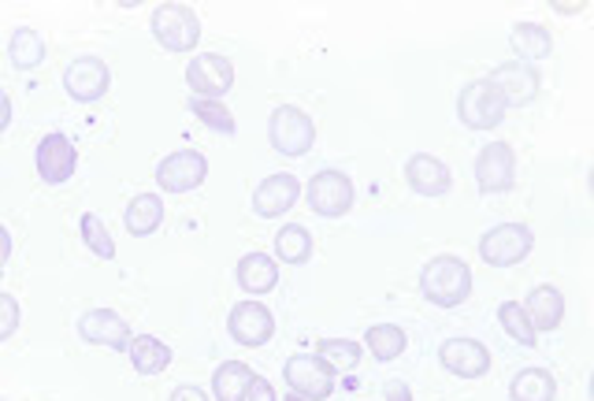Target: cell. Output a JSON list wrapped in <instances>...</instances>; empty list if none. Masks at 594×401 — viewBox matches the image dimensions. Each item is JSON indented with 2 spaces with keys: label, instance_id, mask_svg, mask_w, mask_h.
I'll list each match as a JSON object with an SVG mask.
<instances>
[{
  "label": "cell",
  "instance_id": "cell-18",
  "mask_svg": "<svg viewBox=\"0 0 594 401\" xmlns=\"http://www.w3.org/2000/svg\"><path fill=\"white\" fill-rule=\"evenodd\" d=\"M406 183H409V189H417L420 197H445L453 186V175L439 156L417 153L406 161Z\"/></svg>",
  "mask_w": 594,
  "mask_h": 401
},
{
  "label": "cell",
  "instance_id": "cell-5",
  "mask_svg": "<svg viewBox=\"0 0 594 401\" xmlns=\"http://www.w3.org/2000/svg\"><path fill=\"white\" fill-rule=\"evenodd\" d=\"M532 249H535V235L524 224H498L480 238V257L491 268H516L520 260H528Z\"/></svg>",
  "mask_w": 594,
  "mask_h": 401
},
{
  "label": "cell",
  "instance_id": "cell-9",
  "mask_svg": "<svg viewBox=\"0 0 594 401\" xmlns=\"http://www.w3.org/2000/svg\"><path fill=\"white\" fill-rule=\"evenodd\" d=\"M505 101L498 97L491 82H469L461 93H458V115L469 131H494L498 123L505 120Z\"/></svg>",
  "mask_w": 594,
  "mask_h": 401
},
{
  "label": "cell",
  "instance_id": "cell-20",
  "mask_svg": "<svg viewBox=\"0 0 594 401\" xmlns=\"http://www.w3.org/2000/svg\"><path fill=\"white\" fill-rule=\"evenodd\" d=\"M161 224H164V200L156 194H134L131 205H126V213H123L126 235L148 238V235H156V230H161Z\"/></svg>",
  "mask_w": 594,
  "mask_h": 401
},
{
  "label": "cell",
  "instance_id": "cell-40",
  "mask_svg": "<svg viewBox=\"0 0 594 401\" xmlns=\"http://www.w3.org/2000/svg\"><path fill=\"white\" fill-rule=\"evenodd\" d=\"M0 276H4V268H0Z\"/></svg>",
  "mask_w": 594,
  "mask_h": 401
},
{
  "label": "cell",
  "instance_id": "cell-36",
  "mask_svg": "<svg viewBox=\"0 0 594 401\" xmlns=\"http://www.w3.org/2000/svg\"><path fill=\"white\" fill-rule=\"evenodd\" d=\"M383 394H387V401H412V390L401 383V379H390L383 387Z\"/></svg>",
  "mask_w": 594,
  "mask_h": 401
},
{
  "label": "cell",
  "instance_id": "cell-21",
  "mask_svg": "<svg viewBox=\"0 0 594 401\" xmlns=\"http://www.w3.org/2000/svg\"><path fill=\"white\" fill-rule=\"evenodd\" d=\"M524 312L535 331H557L561 320H565V298H561L557 287H535L528 294Z\"/></svg>",
  "mask_w": 594,
  "mask_h": 401
},
{
  "label": "cell",
  "instance_id": "cell-27",
  "mask_svg": "<svg viewBox=\"0 0 594 401\" xmlns=\"http://www.w3.org/2000/svg\"><path fill=\"white\" fill-rule=\"evenodd\" d=\"M365 346L371 350L376 361H398V357L406 353L409 339L398 323H371L365 331Z\"/></svg>",
  "mask_w": 594,
  "mask_h": 401
},
{
  "label": "cell",
  "instance_id": "cell-8",
  "mask_svg": "<svg viewBox=\"0 0 594 401\" xmlns=\"http://www.w3.org/2000/svg\"><path fill=\"white\" fill-rule=\"evenodd\" d=\"M480 194H505L516 183V153L505 142H487L472 164Z\"/></svg>",
  "mask_w": 594,
  "mask_h": 401
},
{
  "label": "cell",
  "instance_id": "cell-12",
  "mask_svg": "<svg viewBox=\"0 0 594 401\" xmlns=\"http://www.w3.org/2000/svg\"><path fill=\"white\" fill-rule=\"evenodd\" d=\"M79 339L90 346H104V350H131V323L123 320L115 309H90L79 316Z\"/></svg>",
  "mask_w": 594,
  "mask_h": 401
},
{
  "label": "cell",
  "instance_id": "cell-14",
  "mask_svg": "<svg viewBox=\"0 0 594 401\" xmlns=\"http://www.w3.org/2000/svg\"><path fill=\"white\" fill-rule=\"evenodd\" d=\"M494 86L498 97L505 101V109H524V104H532L539 97V71L532 63H502V68L491 71V79H487Z\"/></svg>",
  "mask_w": 594,
  "mask_h": 401
},
{
  "label": "cell",
  "instance_id": "cell-3",
  "mask_svg": "<svg viewBox=\"0 0 594 401\" xmlns=\"http://www.w3.org/2000/svg\"><path fill=\"white\" fill-rule=\"evenodd\" d=\"M268 138L279 156H305L316 145V123L305 109L279 104L268 120Z\"/></svg>",
  "mask_w": 594,
  "mask_h": 401
},
{
  "label": "cell",
  "instance_id": "cell-4",
  "mask_svg": "<svg viewBox=\"0 0 594 401\" xmlns=\"http://www.w3.org/2000/svg\"><path fill=\"white\" fill-rule=\"evenodd\" d=\"M305 200H309L313 213L324 216V219L346 216L349 208H354V200H357L354 178H349L346 172H335V167H327V172H316L309 178V186H305Z\"/></svg>",
  "mask_w": 594,
  "mask_h": 401
},
{
  "label": "cell",
  "instance_id": "cell-39",
  "mask_svg": "<svg viewBox=\"0 0 594 401\" xmlns=\"http://www.w3.org/2000/svg\"><path fill=\"white\" fill-rule=\"evenodd\" d=\"M286 401H305V398H297V394H290V398H286Z\"/></svg>",
  "mask_w": 594,
  "mask_h": 401
},
{
  "label": "cell",
  "instance_id": "cell-23",
  "mask_svg": "<svg viewBox=\"0 0 594 401\" xmlns=\"http://www.w3.org/2000/svg\"><path fill=\"white\" fill-rule=\"evenodd\" d=\"M131 364L137 376H161L167 364H172V346L153 339V335H137L131 339Z\"/></svg>",
  "mask_w": 594,
  "mask_h": 401
},
{
  "label": "cell",
  "instance_id": "cell-30",
  "mask_svg": "<svg viewBox=\"0 0 594 401\" xmlns=\"http://www.w3.org/2000/svg\"><path fill=\"white\" fill-rule=\"evenodd\" d=\"M316 357H320L331 372H354V368L360 364V346L349 342V339H324Z\"/></svg>",
  "mask_w": 594,
  "mask_h": 401
},
{
  "label": "cell",
  "instance_id": "cell-34",
  "mask_svg": "<svg viewBox=\"0 0 594 401\" xmlns=\"http://www.w3.org/2000/svg\"><path fill=\"white\" fill-rule=\"evenodd\" d=\"M246 401H275V390H272V383L264 376H253V383H249V394H246Z\"/></svg>",
  "mask_w": 594,
  "mask_h": 401
},
{
  "label": "cell",
  "instance_id": "cell-29",
  "mask_svg": "<svg viewBox=\"0 0 594 401\" xmlns=\"http://www.w3.org/2000/svg\"><path fill=\"white\" fill-rule=\"evenodd\" d=\"M498 323H502V331L516 346H524V350H535L539 331L532 327V320H528V312H524V305H520V301H505L502 309H498Z\"/></svg>",
  "mask_w": 594,
  "mask_h": 401
},
{
  "label": "cell",
  "instance_id": "cell-13",
  "mask_svg": "<svg viewBox=\"0 0 594 401\" xmlns=\"http://www.w3.org/2000/svg\"><path fill=\"white\" fill-rule=\"evenodd\" d=\"M227 331L238 346H249V350H260V346L272 342L275 335V316L268 312V305L260 301H242L227 316Z\"/></svg>",
  "mask_w": 594,
  "mask_h": 401
},
{
  "label": "cell",
  "instance_id": "cell-25",
  "mask_svg": "<svg viewBox=\"0 0 594 401\" xmlns=\"http://www.w3.org/2000/svg\"><path fill=\"white\" fill-rule=\"evenodd\" d=\"M8 60H12L16 71H34L45 63V38L30 27H19L12 41H8Z\"/></svg>",
  "mask_w": 594,
  "mask_h": 401
},
{
  "label": "cell",
  "instance_id": "cell-32",
  "mask_svg": "<svg viewBox=\"0 0 594 401\" xmlns=\"http://www.w3.org/2000/svg\"><path fill=\"white\" fill-rule=\"evenodd\" d=\"M79 230H82V241H86V249L93 253L98 260H112L115 257V241L109 235V227L101 224V216L86 213L79 219Z\"/></svg>",
  "mask_w": 594,
  "mask_h": 401
},
{
  "label": "cell",
  "instance_id": "cell-35",
  "mask_svg": "<svg viewBox=\"0 0 594 401\" xmlns=\"http://www.w3.org/2000/svg\"><path fill=\"white\" fill-rule=\"evenodd\" d=\"M167 401H212L208 394H205V390H201V387H175L172 390V398H167Z\"/></svg>",
  "mask_w": 594,
  "mask_h": 401
},
{
  "label": "cell",
  "instance_id": "cell-24",
  "mask_svg": "<svg viewBox=\"0 0 594 401\" xmlns=\"http://www.w3.org/2000/svg\"><path fill=\"white\" fill-rule=\"evenodd\" d=\"M557 383L546 368H520L513 387H509V401H554Z\"/></svg>",
  "mask_w": 594,
  "mask_h": 401
},
{
  "label": "cell",
  "instance_id": "cell-6",
  "mask_svg": "<svg viewBox=\"0 0 594 401\" xmlns=\"http://www.w3.org/2000/svg\"><path fill=\"white\" fill-rule=\"evenodd\" d=\"M283 379L290 394L305 401H327L335 394V372L316 353H297L283 364Z\"/></svg>",
  "mask_w": 594,
  "mask_h": 401
},
{
  "label": "cell",
  "instance_id": "cell-38",
  "mask_svg": "<svg viewBox=\"0 0 594 401\" xmlns=\"http://www.w3.org/2000/svg\"><path fill=\"white\" fill-rule=\"evenodd\" d=\"M8 257H12V235H8V227L0 224V268L8 264Z\"/></svg>",
  "mask_w": 594,
  "mask_h": 401
},
{
  "label": "cell",
  "instance_id": "cell-28",
  "mask_svg": "<svg viewBox=\"0 0 594 401\" xmlns=\"http://www.w3.org/2000/svg\"><path fill=\"white\" fill-rule=\"evenodd\" d=\"M275 257L286 264H309L313 260V235L301 224H286L275 235Z\"/></svg>",
  "mask_w": 594,
  "mask_h": 401
},
{
  "label": "cell",
  "instance_id": "cell-19",
  "mask_svg": "<svg viewBox=\"0 0 594 401\" xmlns=\"http://www.w3.org/2000/svg\"><path fill=\"white\" fill-rule=\"evenodd\" d=\"M235 279L249 298H260V294H272L279 287V264L268 253H246L235 268Z\"/></svg>",
  "mask_w": 594,
  "mask_h": 401
},
{
  "label": "cell",
  "instance_id": "cell-33",
  "mask_svg": "<svg viewBox=\"0 0 594 401\" xmlns=\"http://www.w3.org/2000/svg\"><path fill=\"white\" fill-rule=\"evenodd\" d=\"M19 320H23L19 301L12 298V294H0V342H8L19 331Z\"/></svg>",
  "mask_w": 594,
  "mask_h": 401
},
{
  "label": "cell",
  "instance_id": "cell-7",
  "mask_svg": "<svg viewBox=\"0 0 594 401\" xmlns=\"http://www.w3.org/2000/svg\"><path fill=\"white\" fill-rule=\"evenodd\" d=\"M186 86L194 90V97L219 101L235 90V63L219 52H197L186 68Z\"/></svg>",
  "mask_w": 594,
  "mask_h": 401
},
{
  "label": "cell",
  "instance_id": "cell-17",
  "mask_svg": "<svg viewBox=\"0 0 594 401\" xmlns=\"http://www.w3.org/2000/svg\"><path fill=\"white\" fill-rule=\"evenodd\" d=\"M439 361L445 372L458 379H483L487 368H491V353L475 339H445L439 350Z\"/></svg>",
  "mask_w": 594,
  "mask_h": 401
},
{
  "label": "cell",
  "instance_id": "cell-31",
  "mask_svg": "<svg viewBox=\"0 0 594 401\" xmlns=\"http://www.w3.org/2000/svg\"><path fill=\"white\" fill-rule=\"evenodd\" d=\"M190 112L197 115L208 131H219V134H235V112L227 109L223 101H205V97H190Z\"/></svg>",
  "mask_w": 594,
  "mask_h": 401
},
{
  "label": "cell",
  "instance_id": "cell-2",
  "mask_svg": "<svg viewBox=\"0 0 594 401\" xmlns=\"http://www.w3.org/2000/svg\"><path fill=\"white\" fill-rule=\"evenodd\" d=\"M148 27H153V38L161 41L167 52H194L201 41L197 12L190 4H178V0L156 4L153 16H148Z\"/></svg>",
  "mask_w": 594,
  "mask_h": 401
},
{
  "label": "cell",
  "instance_id": "cell-26",
  "mask_svg": "<svg viewBox=\"0 0 594 401\" xmlns=\"http://www.w3.org/2000/svg\"><path fill=\"white\" fill-rule=\"evenodd\" d=\"M509 41H513L520 63H528V60H546L550 52H554V38H550V30L539 27V23H516L513 34H509Z\"/></svg>",
  "mask_w": 594,
  "mask_h": 401
},
{
  "label": "cell",
  "instance_id": "cell-16",
  "mask_svg": "<svg viewBox=\"0 0 594 401\" xmlns=\"http://www.w3.org/2000/svg\"><path fill=\"white\" fill-rule=\"evenodd\" d=\"M297 197H301V183H297V175H290V172L268 175L257 189H253V213H257L260 219H279L297 205Z\"/></svg>",
  "mask_w": 594,
  "mask_h": 401
},
{
  "label": "cell",
  "instance_id": "cell-10",
  "mask_svg": "<svg viewBox=\"0 0 594 401\" xmlns=\"http://www.w3.org/2000/svg\"><path fill=\"white\" fill-rule=\"evenodd\" d=\"M205 178H208V161L197 150L167 153L156 164V186L164 194H194L197 186H205Z\"/></svg>",
  "mask_w": 594,
  "mask_h": 401
},
{
  "label": "cell",
  "instance_id": "cell-11",
  "mask_svg": "<svg viewBox=\"0 0 594 401\" xmlns=\"http://www.w3.org/2000/svg\"><path fill=\"white\" fill-rule=\"evenodd\" d=\"M109 86H112V71H109V63L98 56H79L68 63V71H63V90H68V97L79 104L101 101L104 93H109Z\"/></svg>",
  "mask_w": 594,
  "mask_h": 401
},
{
  "label": "cell",
  "instance_id": "cell-22",
  "mask_svg": "<svg viewBox=\"0 0 594 401\" xmlns=\"http://www.w3.org/2000/svg\"><path fill=\"white\" fill-rule=\"evenodd\" d=\"M253 368L242 361H223L212 376V398L216 401H246L249 383H253Z\"/></svg>",
  "mask_w": 594,
  "mask_h": 401
},
{
  "label": "cell",
  "instance_id": "cell-1",
  "mask_svg": "<svg viewBox=\"0 0 594 401\" xmlns=\"http://www.w3.org/2000/svg\"><path fill=\"white\" fill-rule=\"evenodd\" d=\"M420 294L439 309H458L472 298V268L461 257H431L420 271Z\"/></svg>",
  "mask_w": 594,
  "mask_h": 401
},
{
  "label": "cell",
  "instance_id": "cell-37",
  "mask_svg": "<svg viewBox=\"0 0 594 401\" xmlns=\"http://www.w3.org/2000/svg\"><path fill=\"white\" fill-rule=\"evenodd\" d=\"M8 126H12V97L0 90V134H4Z\"/></svg>",
  "mask_w": 594,
  "mask_h": 401
},
{
  "label": "cell",
  "instance_id": "cell-15",
  "mask_svg": "<svg viewBox=\"0 0 594 401\" xmlns=\"http://www.w3.org/2000/svg\"><path fill=\"white\" fill-rule=\"evenodd\" d=\"M74 164H79V153H74L68 134H45V138L38 142L34 167H38L41 183H49V186L68 183L74 175Z\"/></svg>",
  "mask_w": 594,
  "mask_h": 401
}]
</instances>
